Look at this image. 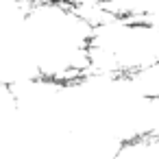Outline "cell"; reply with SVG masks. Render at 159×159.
<instances>
[{
    "label": "cell",
    "mask_w": 159,
    "mask_h": 159,
    "mask_svg": "<svg viewBox=\"0 0 159 159\" xmlns=\"http://www.w3.org/2000/svg\"><path fill=\"white\" fill-rule=\"evenodd\" d=\"M16 2H20V5H31V2H35V0H16Z\"/></svg>",
    "instance_id": "cell-1"
}]
</instances>
